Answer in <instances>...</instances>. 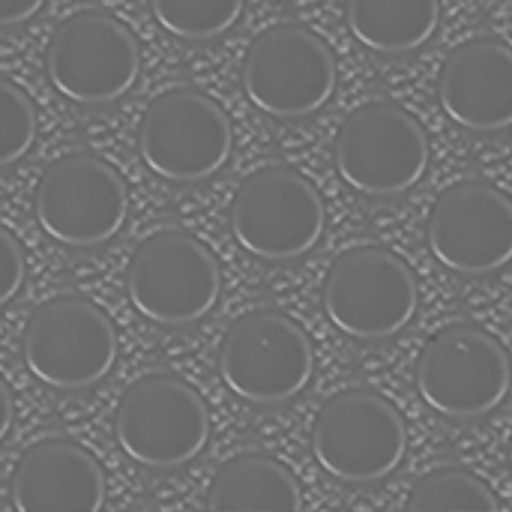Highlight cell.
I'll return each instance as SVG.
<instances>
[{"mask_svg": "<svg viewBox=\"0 0 512 512\" xmlns=\"http://www.w3.org/2000/svg\"><path fill=\"white\" fill-rule=\"evenodd\" d=\"M39 228L60 246H102L126 222L123 177L93 153H69L45 168L33 198Z\"/></svg>", "mask_w": 512, "mask_h": 512, "instance_id": "4fadbf2b", "label": "cell"}, {"mask_svg": "<svg viewBox=\"0 0 512 512\" xmlns=\"http://www.w3.org/2000/svg\"><path fill=\"white\" fill-rule=\"evenodd\" d=\"M414 381L435 414L477 420L507 399L512 384L510 354L483 327L450 324L423 345Z\"/></svg>", "mask_w": 512, "mask_h": 512, "instance_id": "52a82bcc", "label": "cell"}, {"mask_svg": "<svg viewBox=\"0 0 512 512\" xmlns=\"http://www.w3.org/2000/svg\"><path fill=\"white\" fill-rule=\"evenodd\" d=\"M510 468H512V432H510Z\"/></svg>", "mask_w": 512, "mask_h": 512, "instance_id": "484cf974", "label": "cell"}, {"mask_svg": "<svg viewBox=\"0 0 512 512\" xmlns=\"http://www.w3.org/2000/svg\"><path fill=\"white\" fill-rule=\"evenodd\" d=\"M231 120L216 99L195 87L165 90L150 102L138 126L144 165L168 183H201L231 156Z\"/></svg>", "mask_w": 512, "mask_h": 512, "instance_id": "9c48e42d", "label": "cell"}, {"mask_svg": "<svg viewBox=\"0 0 512 512\" xmlns=\"http://www.w3.org/2000/svg\"><path fill=\"white\" fill-rule=\"evenodd\" d=\"M426 168V129L393 102H369L351 111L336 135V171L360 195H402L423 180Z\"/></svg>", "mask_w": 512, "mask_h": 512, "instance_id": "8fae6325", "label": "cell"}, {"mask_svg": "<svg viewBox=\"0 0 512 512\" xmlns=\"http://www.w3.org/2000/svg\"><path fill=\"white\" fill-rule=\"evenodd\" d=\"M9 492L18 512H102L105 474L87 447L51 435L18 456Z\"/></svg>", "mask_w": 512, "mask_h": 512, "instance_id": "9a60e30c", "label": "cell"}, {"mask_svg": "<svg viewBox=\"0 0 512 512\" xmlns=\"http://www.w3.org/2000/svg\"><path fill=\"white\" fill-rule=\"evenodd\" d=\"M12 417H15L12 393H9L6 381L0 378V441L6 438V432H9V426H12Z\"/></svg>", "mask_w": 512, "mask_h": 512, "instance_id": "cb8c5ba5", "label": "cell"}, {"mask_svg": "<svg viewBox=\"0 0 512 512\" xmlns=\"http://www.w3.org/2000/svg\"><path fill=\"white\" fill-rule=\"evenodd\" d=\"M447 117L471 132L512 126V48L501 39H468L447 57L438 78Z\"/></svg>", "mask_w": 512, "mask_h": 512, "instance_id": "2e32d148", "label": "cell"}, {"mask_svg": "<svg viewBox=\"0 0 512 512\" xmlns=\"http://www.w3.org/2000/svg\"><path fill=\"white\" fill-rule=\"evenodd\" d=\"M117 345V327L99 303L81 294H57L27 315L21 357L36 381L75 393L111 372Z\"/></svg>", "mask_w": 512, "mask_h": 512, "instance_id": "6da1fadb", "label": "cell"}, {"mask_svg": "<svg viewBox=\"0 0 512 512\" xmlns=\"http://www.w3.org/2000/svg\"><path fill=\"white\" fill-rule=\"evenodd\" d=\"M243 90L249 102L270 117H309L321 111L336 90V57L309 27H267L246 51Z\"/></svg>", "mask_w": 512, "mask_h": 512, "instance_id": "7c38bea8", "label": "cell"}, {"mask_svg": "<svg viewBox=\"0 0 512 512\" xmlns=\"http://www.w3.org/2000/svg\"><path fill=\"white\" fill-rule=\"evenodd\" d=\"M426 240L459 276H489L512 261V198L486 180L447 186L432 204Z\"/></svg>", "mask_w": 512, "mask_h": 512, "instance_id": "5bb4252c", "label": "cell"}, {"mask_svg": "<svg viewBox=\"0 0 512 512\" xmlns=\"http://www.w3.org/2000/svg\"><path fill=\"white\" fill-rule=\"evenodd\" d=\"M42 6H45V0H0V27L24 24V21H30Z\"/></svg>", "mask_w": 512, "mask_h": 512, "instance_id": "603a6c76", "label": "cell"}, {"mask_svg": "<svg viewBox=\"0 0 512 512\" xmlns=\"http://www.w3.org/2000/svg\"><path fill=\"white\" fill-rule=\"evenodd\" d=\"M321 303L330 324L360 342L402 333L420 306L414 270L387 246H351L327 270Z\"/></svg>", "mask_w": 512, "mask_h": 512, "instance_id": "7a4b0ae2", "label": "cell"}, {"mask_svg": "<svg viewBox=\"0 0 512 512\" xmlns=\"http://www.w3.org/2000/svg\"><path fill=\"white\" fill-rule=\"evenodd\" d=\"M114 438L135 465L180 468L207 447L210 411L180 375L150 372L123 390L114 411Z\"/></svg>", "mask_w": 512, "mask_h": 512, "instance_id": "3957f363", "label": "cell"}, {"mask_svg": "<svg viewBox=\"0 0 512 512\" xmlns=\"http://www.w3.org/2000/svg\"><path fill=\"white\" fill-rule=\"evenodd\" d=\"M36 141V111L30 96L12 84L9 78H0V168L15 165Z\"/></svg>", "mask_w": 512, "mask_h": 512, "instance_id": "44dd1931", "label": "cell"}, {"mask_svg": "<svg viewBox=\"0 0 512 512\" xmlns=\"http://www.w3.org/2000/svg\"><path fill=\"white\" fill-rule=\"evenodd\" d=\"M231 231L240 249L261 261L303 258L324 234L321 192L288 165L258 168L231 201Z\"/></svg>", "mask_w": 512, "mask_h": 512, "instance_id": "ba28073f", "label": "cell"}, {"mask_svg": "<svg viewBox=\"0 0 512 512\" xmlns=\"http://www.w3.org/2000/svg\"><path fill=\"white\" fill-rule=\"evenodd\" d=\"M351 36L375 54H408L441 24V0H345Z\"/></svg>", "mask_w": 512, "mask_h": 512, "instance_id": "ac0fdd59", "label": "cell"}, {"mask_svg": "<svg viewBox=\"0 0 512 512\" xmlns=\"http://www.w3.org/2000/svg\"><path fill=\"white\" fill-rule=\"evenodd\" d=\"M45 72L51 87L69 102L108 105L135 87L141 48L123 21L84 9L57 24L45 51Z\"/></svg>", "mask_w": 512, "mask_h": 512, "instance_id": "30bf717a", "label": "cell"}, {"mask_svg": "<svg viewBox=\"0 0 512 512\" xmlns=\"http://www.w3.org/2000/svg\"><path fill=\"white\" fill-rule=\"evenodd\" d=\"M492 507H498L492 486L459 465H444L423 474L408 495V512H465Z\"/></svg>", "mask_w": 512, "mask_h": 512, "instance_id": "d6986e66", "label": "cell"}, {"mask_svg": "<svg viewBox=\"0 0 512 512\" xmlns=\"http://www.w3.org/2000/svg\"><path fill=\"white\" fill-rule=\"evenodd\" d=\"M408 450L402 414L369 387L330 396L312 423V453L339 483H378L390 477Z\"/></svg>", "mask_w": 512, "mask_h": 512, "instance_id": "8992f818", "label": "cell"}, {"mask_svg": "<svg viewBox=\"0 0 512 512\" xmlns=\"http://www.w3.org/2000/svg\"><path fill=\"white\" fill-rule=\"evenodd\" d=\"M465 512H512V507H501V504H498V507H492V510H465Z\"/></svg>", "mask_w": 512, "mask_h": 512, "instance_id": "d4e9b609", "label": "cell"}, {"mask_svg": "<svg viewBox=\"0 0 512 512\" xmlns=\"http://www.w3.org/2000/svg\"><path fill=\"white\" fill-rule=\"evenodd\" d=\"M24 285V249L0 225V306H6Z\"/></svg>", "mask_w": 512, "mask_h": 512, "instance_id": "7402d4cb", "label": "cell"}, {"mask_svg": "<svg viewBox=\"0 0 512 512\" xmlns=\"http://www.w3.org/2000/svg\"><path fill=\"white\" fill-rule=\"evenodd\" d=\"M315 351L306 330L279 309H252L231 321L219 342L225 387L252 405H282L306 390Z\"/></svg>", "mask_w": 512, "mask_h": 512, "instance_id": "5b68a950", "label": "cell"}, {"mask_svg": "<svg viewBox=\"0 0 512 512\" xmlns=\"http://www.w3.org/2000/svg\"><path fill=\"white\" fill-rule=\"evenodd\" d=\"M126 291L141 318L162 327H186L213 312L222 294V270L198 237L168 228L135 246Z\"/></svg>", "mask_w": 512, "mask_h": 512, "instance_id": "277c9868", "label": "cell"}, {"mask_svg": "<svg viewBox=\"0 0 512 512\" xmlns=\"http://www.w3.org/2000/svg\"><path fill=\"white\" fill-rule=\"evenodd\" d=\"M246 0H150L159 27L186 42H207L228 33Z\"/></svg>", "mask_w": 512, "mask_h": 512, "instance_id": "ffe728a7", "label": "cell"}, {"mask_svg": "<svg viewBox=\"0 0 512 512\" xmlns=\"http://www.w3.org/2000/svg\"><path fill=\"white\" fill-rule=\"evenodd\" d=\"M210 512H300L297 477L267 453H237L219 465L207 492Z\"/></svg>", "mask_w": 512, "mask_h": 512, "instance_id": "e0dca14e", "label": "cell"}, {"mask_svg": "<svg viewBox=\"0 0 512 512\" xmlns=\"http://www.w3.org/2000/svg\"><path fill=\"white\" fill-rule=\"evenodd\" d=\"M234 512H246V510H234Z\"/></svg>", "mask_w": 512, "mask_h": 512, "instance_id": "4316f807", "label": "cell"}]
</instances>
